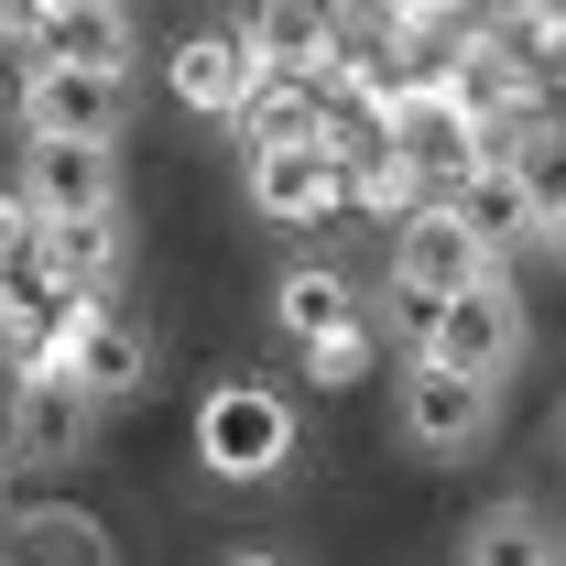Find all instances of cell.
<instances>
[{"mask_svg": "<svg viewBox=\"0 0 566 566\" xmlns=\"http://www.w3.org/2000/svg\"><path fill=\"white\" fill-rule=\"evenodd\" d=\"M186 447H197V469L229 480V491H273L305 436H294V403H283L273 381H208L197 415H186Z\"/></svg>", "mask_w": 566, "mask_h": 566, "instance_id": "obj_1", "label": "cell"}, {"mask_svg": "<svg viewBox=\"0 0 566 566\" xmlns=\"http://www.w3.org/2000/svg\"><path fill=\"white\" fill-rule=\"evenodd\" d=\"M523 349H534V316H523L512 262H480L469 283H447V294L424 305V359H447V370H469V381H501V392H512Z\"/></svg>", "mask_w": 566, "mask_h": 566, "instance_id": "obj_2", "label": "cell"}, {"mask_svg": "<svg viewBox=\"0 0 566 566\" xmlns=\"http://www.w3.org/2000/svg\"><path fill=\"white\" fill-rule=\"evenodd\" d=\"M392 436L415 447L424 469H469L501 436V381H469V370H447V359L415 349L403 381H392Z\"/></svg>", "mask_w": 566, "mask_h": 566, "instance_id": "obj_3", "label": "cell"}, {"mask_svg": "<svg viewBox=\"0 0 566 566\" xmlns=\"http://www.w3.org/2000/svg\"><path fill=\"white\" fill-rule=\"evenodd\" d=\"M33 359H44L66 392H87L98 415H109V403H132L142 381H153V338L120 316V294H66V316L44 327V349H33Z\"/></svg>", "mask_w": 566, "mask_h": 566, "instance_id": "obj_4", "label": "cell"}, {"mask_svg": "<svg viewBox=\"0 0 566 566\" xmlns=\"http://www.w3.org/2000/svg\"><path fill=\"white\" fill-rule=\"evenodd\" d=\"M480 262H501V240L480 229V208H469V197H415V208L392 218V262H381V283H392V305L415 316V305H436L447 283H469Z\"/></svg>", "mask_w": 566, "mask_h": 566, "instance_id": "obj_5", "label": "cell"}, {"mask_svg": "<svg viewBox=\"0 0 566 566\" xmlns=\"http://www.w3.org/2000/svg\"><path fill=\"white\" fill-rule=\"evenodd\" d=\"M349 208V164L305 132H251V218H273V229H327V218Z\"/></svg>", "mask_w": 566, "mask_h": 566, "instance_id": "obj_6", "label": "cell"}, {"mask_svg": "<svg viewBox=\"0 0 566 566\" xmlns=\"http://www.w3.org/2000/svg\"><path fill=\"white\" fill-rule=\"evenodd\" d=\"M0 458L11 469H76V458H98V403L66 392L44 359H22L11 403H0Z\"/></svg>", "mask_w": 566, "mask_h": 566, "instance_id": "obj_7", "label": "cell"}, {"mask_svg": "<svg viewBox=\"0 0 566 566\" xmlns=\"http://www.w3.org/2000/svg\"><path fill=\"white\" fill-rule=\"evenodd\" d=\"M11 186H22L44 218L120 208V142H87V132H22V164H11Z\"/></svg>", "mask_w": 566, "mask_h": 566, "instance_id": "obj_8", "label": "cell"}, {"mask_svg": "<svg viewBox=\"0 0 566 566\" xmlns=\"http://www.w3.org/2000/svg\"><path fill=\"white\" fill-rule=\"evenodd\" d=\"M120 120H132V76L33 55V76H22V132H87V142H120Z\"/></svg>", "mask_w": 566, "mask_h": 566, "instance_id": "obj_9", "label": "cell"}, {"mask_svg": "<svg viewBox=\"0 0 566 566\" xmlns=\"http://www.w3.org/2000/svg\"><path fill=\"white\" fill-rule=\"evenodd\" d=\"M33 273L55 283V294H120V283H132V229H120V208L44 218V240H33Z\"/></svg>", "mask_w": 566, "mask_h": 566, "instance_id": "obj_10", "label": "cell"}, {"mask_svg": "<svg viewBox=\"0 0 566 566\" xmlns=\"http://www.w3.org/2000/svg\"><path fill=\"white\" fill-rule=\"evenodd\" d=\"M22 44L55 55V66H109V76H132V55H142L120 0H33L22 11Z\"/></svg>", "mask_w": 566, "mask_h": 566, "instance_id": "obj_11", "label": "cell"}, {"mask_svg": "<svg viewBox=\"0 0 566 566\" xmlns=\"http://www.w3.org/2000/svg\"><path fill=\"white\" fill-rule=\"evenodd\" d=\"M0 566H120V545L98 512L33 501V512H0Z\"/></svg>", "mask_w": 566, "mask_h": 566, "instance_id": "obj_12", "label": "cell"}, {"mask_svg": "<svg viewBox=\"0 0 566 566\" xmlns=\"http://www.w3.org/2000/svg\"><path fill=\"white\" fill-rule=\"evenodd\" d=\"M175 109H197V120H240V98H251V55H240V33H186L175 44Z\"/></svg>", "mask_w": 566, "mask_h": 566, "instance_id": "obj_13", "label": "cell"}, {"mask_svg": "<svg viewBox=\"0 0 566 566\" xmlns=\"http://www.w3.org/2000/svg\"><path fill=\"white\" fill-rule=\"evenodd\" d=\"M458 566H566V534L545 501H491L469 534H458Z\"/></svg>", "mask_w": 566, "mask_h": 566, "instance_id": "obj_14", "label": "cell"}, {"mask_svg": "<svg viewBox=\"0 0 566 566\" xmlns=\"http://www.w3.org/2000/svg\"><path fill=\"white\" fill-rule=\"evenodd\" d=\"M338 316H359V283L338 273V262H283V273H273V338H283V349L327 338Z\"/></svg>", "mask_w": 566, "mask_h": 566, "instance_id": "obj_15", "label": "cell"}, {"mask_svg": "<svg viewBox=\"0 0 566 566\" xmlns=\"http://www.w3.org/2000/svg\"><path fill=\"white\" fill-rule=\"evenodd\" d=\"M305 381H327V392H349L359 370H370V316H338V327H327V338H305Z\"/></svg>", "mask_w": 566, "mask_h": 566, "instance_id": "obj_16", "label": "cell"}, {"mask_svg": "<svg viewBox=\"0 0 566 566\" xmlns=\"http://www.w3.org/2000/svg\"><path fill=\"white\" fill-rule=\"evenodd\" d=\"M33 240H44V208H33L22 186H0V273H22V262H33Z\"/></svg>", "mask_w": 566, "mask_h": 566, "instance_id": "obj_17", "label": "cell"}, {"mask_svg": "<svg viewBox=\"0 0 566 566\" xmlns=\"http://www.w3.org/2000/svg\"><path fill=\"white\" fill-rule=\"evenodd\" d=\"M424 11H436L447 33H491V22H501V0H424Z\"/></svg>", "mask_w": 566, "mask_h": 566, "instance_id": "obj_18", "label": "cell"}, {"mask_svg": "<svg viewBox=\"0 0 566 566\" xmlns=\"http://www.w3.org/2000/svg\"><path fill=\"white\" fill-rule=\"evenodd\" d=\"M534 240H545V251L566 262V197H556V208H534Z\"/></svg>", "mask_w": 566, "mask_h": 566, "instance_id": "obj_19", "label": "cell"}, {"mask_svg": "<svg viewBox=\"0 0 566 566\" xmlns=\"http://www.w3.org/2000/svg\"><path fill=\"white\" fill-rule=\"evenodd\" d=\"M218 566H294V556H262V545H240V556H218Z\"/></svg>", "mask_w": 566, "mask_h": 566, "instance_id": "obj_20", "label": "cell"}, {"mask_svg": "<svg viewBox=\"0 0 566 566\" xmlns=\"http://www.w3.org/2000/svg\"><path fill=\"white\" fill-rule=\"evenodd\" d=\"M0 512H11V458H0Z\"/></svg>", "mask_w": 566, "mask_h": 566, "instance_id": "obj_21", "label": "cell"}]
</instances>
